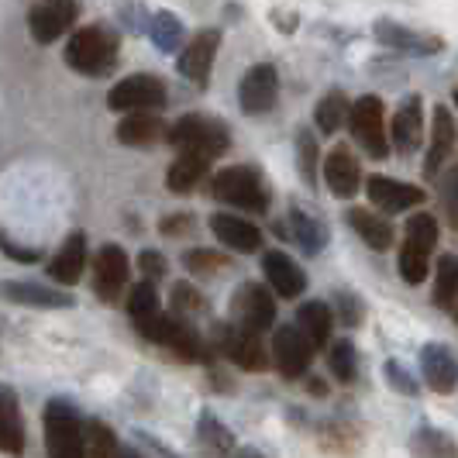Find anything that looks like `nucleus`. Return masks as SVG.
<instances>
[{
	"label": "nucleus",
	"instance_id": "nucleus-1",
	"mask_svg": "<svg viewBox=\"0 0 458 458\" xmlns=\"http://www.w3.org/2000/svg\"><path fill=\"white\" fill-rule=\"evenodd\" d=\"M66 63L83 76H107L117 66V35L104 24L72 31L66 42Z\"/></svg>",
	"mask_w": 458,
	"mask_h": 458
},
{
	"label": "nucleus",
	"instance_id": "nucleus-2",
	"mask_svg": "<svg viewBox=\"0 0 458 458\" xmlns=\"http://www.w3.org/2000/svg\"><path fill=\"white\" fill-rule=\"evenodd\" d=\"M210 193L249 214H266L269 210V186L262 180V173L252 165H228L210 180Z\"/></svg>",
	"mask_w": 458,
	"mask_h": 458
},
{
	"label": "nucleus",
	"instance_id": "nucleus-3",
	"mask_svg": "<svg viewBox=\"0 0 458 458\" xmlns=\"http://www.w3.org/2000/svg\"><path fill=\"white\" fill-rule=\"evenodd\" d=\"M169 145H176L180 152H193V156H204V159H217L225 156L231 145V135L225 128V121L207 114H186L180 117L173 128H165Z\"/></svg>",
	"mask_w": 458,
	"mask_h": 458
},
{
	"label": "nucleus",
	"instance_id": "nucleus-4",
	"mask_svg": "<svg viewBox=\"0 0 458 458\" xmlns=\"http://www.w3.org/2000/svg\"><path fill=\"white\" fill-rule=\"evenodd\" d=\"M48 458H83V420L69 400H52L46 407Z\"/></svg>",
	"mask_w": 458,
	"mask_h": 458
},
{
	"label": "nucleus",
	"instance_id": "nucleus-5",
	"mask_svg": "<svg viewBox=\"0 0 458 458\" xmlns=\"http://www.w3.org/2000/svg\"><path fill=\"white\" fill-rule=\"evenodd\" d=\"M348 128L355 141L366 148L372 159H386L390 156V138H386V114H383V100L379 97H359L348 107Z\"/></svg>",
	"mask_w": 458,
	"mask_h": 458
},
{
	"label": "nucleus",
	"instance_id": "nucleus-6",
	"mask_svg": "<svg viewBox=\"0 0 458 458\" xmlns=\"http://www.w3.org/2000/svg\"><path fill=\"white\" fill-rule=\"evenodd\" d=\"M107 107L124 111V114L128 111H162L165 107V87H162L159 76H148V72L124 76L107 93Z\"/></svg>",
	"mask_w": 458,
	"mask_h": 458
},
{
	"label": "nucleus",
	"instance_id": "nucleus-7",
	"mask_svg": "<svg viewBox=\"0 0 458 458\" xmlns=\"http://www.w3.org/2000/svg\"><path fill=\"white\" fill-rule=\"evenodd\" d=\"M231 324L249 327V331H269L276 324V300L259 283H242L231 297Z\"/></svg>",
	"mask_w": 458,
	"mask_h": 458
},
{
	"label": "nucleus",
	"instance_id": "nucleus-8",
	"mask_svg": "<svg viewBox=\"0 0 458 458\" xmlns=\"http://www.w3.org/2000/svg\"><path fill=\"white\" fill-rule=\"evenodd\" d=\"M214 342H217V352H221L228 362H234V366L245 369V372H262L266 362H269L266 348L259 342V331L238 327V324H221V327L214 331Z\"/></svg>",
	"mask_w": 458,
	"mask_h": 458
},
{
	"label": "nucleus",
	"instance_id": "nucleus-9",
	"mask_svg": "<svg viewBox=\"0 0 458 458\" xmlns=\"http://www.w3.org/2000/svg\"><path fill=\"white\" fill-rule=\"evenodd\" d=\"M76 18H80L76 0H42L28 11V31L38 46H52L76 24Z\"/></svg>",
	"mask_w": 458,
	"mask_h": 458
},
{
	"label": "nucleus",
	"instance_id": "nucleus-10",
	"mask_svg": "<svg viewBox=\"0 0 458 458\" xmlns=\"http://www.w3.org/2000/svg\"><path fill=\"white\" fill-rule=\"evenodd\" d=\"M131 276V262L121 245H104L97 259H93V290L104 303H114L121 297V290L128 286Z\"/></svg>",
	"mask_w": 458,
	"mask_h": 458
},
{
	"label": "nucleus",
	"instance_id": "nucleus-11",
	"mask_svg": "<svg viewBox=\"0 0 458 458\" xmlns=\"http://www.w3.org/2000/svg\"><path fill=\"white\" fill-rule=\"evenodd\" d=\"M310 359H314V348H310V342L297 331V324L276 327L273 362L286 379H300V376L310 369Z\"/></svg>",
	"mask_w": 458,
	"mask_h": 458
},
{
	"label": "nucleus",
	"instance_id": "nucleus-12",
	"mask_svg": "<svg viewBox=\"0 0 458 458\" xmlns=\"http://www.w3.org/2000/svg\"><path fill=\"white\" fill-rule=\"evenodd\" d=\"M276 97H279V76L269 63H259L245 72L242 87H238V104L245 114H266L273 111Z\"/></svg>",
	"mask_w": 458,
	"mask_h": 458
},
{
	"label": "nucleus",
	"instance_id": "nucleus-13",
	"mask_svg": "<svg viewBox=\"0 0 458 458\" xmlns=\"http://www.w3.org/2000/svg\"><path fill=\"white\" fill-rule=\"evenodd\" d=\"M217 46H221V31L207 28V31H197L190 38V46L180 52L176 66L183 72L190 83L197 87H207L210 83V69H214V55H217Z\"/></svg>",
	"mask_w": 458,
	"mask_h": 458
},
{
	"label": "nucleus",
	"instance_id": "nucleus-14",
	"mask_svg": "<svg viewBox=\"0 0 458 458\" xmlns=\"http://www.w3.org/2000/svg\"><path fill=\"white\" fill-rule=\"evenodd\" d=\"M420 372L431 390L448 396L458 386V355L445 342H428L420 348Z\"/></svg>",
	"mask_w": 458,
	"mask_h": 458
},
{
	"label": "nucleus",
	"instance_id": "nucleus-15",
	"mask_svg": "<svg viewBox=\"0 0 458 458\" xmlns=\"http://www.w3.org/2000/svg\"><path fill=\"white\" fill-rule=\"evenodd\" d=\"M366 193L372 207H379L383 214H403L411 207L424 204V190L411 183H400V180H390V176H369Z\"/></svg>",
	"mask_w": 458,
	"mask_h": 458
},
{
	"label": "nucleus",
	"instance_id": "nucleus-16",
	"mask_svg": "<svg viewBox=\"0 0 458 458\" xmlns=\"http://www.w3.org/2000/svg\"><path fill=\"white\" fill-rule=\"evenodd\" d=\"M0 300L21 303V307H46V310L72 307V297L66 290H48L42 283H28V279H4L0 283Z\"/></svg>",
	"mask_w": 458,
	"mask_h": 458
},
{
	"label": "nucleus",
	"instance_id": "nucleus-17",
	"mask_svg": "<svg viewBox=\"0 0 458 458\" xmlns=\"http://www.w3.org/2000/svg\"><path fill=\"white\" fill-rule=\"evenodd\" d=\"M262 273L269 279V290H276V297L293 300L307 290V276L286 252H276L273 249V252L262 255Z\"/></svg>",
	"mask_w": 458,
	"mask_h": 458
},
{
	"label": "nucleus",
	"instance_id": "nucleus-18",
	"mask_svg": "<svg viewBox=\"0 0 458 458\" xmlns=\"http://www.w3.org/2000/svg\"><path fill=\"white\" fill-rule=\"evenodd\" d=\"M390 138H393V148L400 152V156H411L420 148V141H424V114H420V97H407L400 107H396V114H393V124H390Z\"/></svg>",
	"mask_w": 458,
	"mask_h": 458
},
{
	"label": "nucleus",
	"instance_id": "nucleus-19",
	"mask_svg": "<svg viewBox=\"0 0 458 458\" xmlns=\"http://www.w3.org/2000/svg\"><path fill=\"white\" fill-rule=\"evenodd\" d=\"M324 180H327V190L335 193V197H355V190L362 183V169H359V159L352 156V148L348 145H338V148H331L327 152V159H324Z\"/></svg>",
	"mask_w": 458,
	"mask_h": 458
},
{
	"label": "nucleus",
	"instance_id": "nucleus-20",
	"mask_svg": "<svg viewBox=\"0 0 458 458\" xmlns=\"http://www.w3.org/2000/svg\"><path fill=\"white\" fill-rule=\"evenodd\" d=\"M210 231L217 234L221 245H228L231 252L252 255L262 249V231L255 228L252 221L234 217V214H214L210 217Z\"/></svg>",
	"mask_w": 458,
	"mask_h": 458
},
{
	"label": "nucleus",
	"instance_id": "nucleus-21",
	"mask_svg": "<svg viewBox=\"0 0 458 458\" xmlns=\"http://www.w3.org/2000/svg\"><path fill=\"white\" fill-rule=\"evenodd\" d=\"M87 269V234L83 231H72L66 238V245L55 252V259L48 262V276L59 283V286H76L80 276Z\"/></svg>",
	"mask_w": 458,
	"mask_h": 458
},
{
	"label": "nucleus",
	"instance_id": "nucleus-22",
	"mask_svg": "<svg viewBox=\"0 0 458 458\" xmlns=\"http://www.w3.org/2000/svg\"><path fill=\"white\" fill-rule=\"evenodd\" d=\"M455 117L448 114V107H435V124H431V145H428V159H424V176H437L448 156L455 152Z\"/></svg>",
	"mask_w": 458,
	"mask_h": 458
},
{
	"label": "nucleus",
	"instance_id": "nucleus-23",
	"mask_svg": "<svg viewBox=\"0 0 458 458\" xmlns=\"http://www.w3.org/2000/svg\"><path fill=\"white\" fill-rule=\"evenodd\" d=\"M0 452L4 455H21L24 452V424L18 393L0 383Z\"/></svg>",
	"mask_w": 458,
	"mask_h": 458
},
{
	"label": "nucleus",
	"instance_id": "nucleus-24",
	"mask_svg": "<svg viewBox=\"0 0 458 458\" xmlns=\"http://www.w3.org/2000/svg\"><path fill=\"white\" fill-rule=\"evenodd\" d=\"M159 138H165V121L156 111H128V117L117 124V141L121 145H156Z\"/></svg>",
	"mask_w": 458,
	"mask_h": 458
},
{
	"label": "nucleus",
	"instance_id": "nucleus-25",
	"mask_svg": "<svg viewBox=\"0 0 458 458\" xmlns=\"http://www.w3.org/2000/svg\"><path fill=\"white\" fill-rule=\"evenodd\" d=\"M286 225H290V238H293L307 255H321L324 249H327V238H331V234H327V225H324L321 217L307 214L303 207H290Z\"/></svg>",
	"mask_w": 458,
	"mask_h": 458
},
{
	"label": "nucleus",
	"instance_id": "nucleus-26",
	"mask_svg": "<svg viewBox=\"0 0 458 458\" xmlns=\"http://www.w3.org/2000/svg\"><path fill=\"white\" fill-rule=\"evenodd\" d=\"M331 324H335V314H331L327 303H321V300H307V303H300L297 331L310 342L314 352L327 344V338H331Z\"/></svg>",
	"mask_w": 458,
	"mask_h": 458
},
{
	"label": "nucleus",
	"instance_id": "nucleus-27",
	"mask_svg": "<svg viewBox=\"0 0 458 458\" xmlns=\"http://www.w3.org/2000/svg\"><path fill=\"white\" fill-rule=\"evenodd\" d=\"M348 225L355 228V234L366 242L372 252H386L393 245V225L386 217L366 210V207H352V210H348Z\"/></svg>",
	"mask_w": 458,
	"mask_h": 458
},
{
	"label": "nucleus",
	"instance_id": "nucleus-28",
	"mask_svg": "<svg viewBox=\"0 0 458 458\" xmlns=\"http://www.w3.org/2000/svg\"><path fill=\"white\" fill-rule=\"evenodd\" d=\"M207 165H210V159H204V156L180 152V159L173 162L169 173H165V186H169L173 193H190V190H197V183L207 176Z\"/></svg>",
	"mask_w": 458,
	"mask_h": 458
},
{
	"label": "nucleus",
	"instance_id": "nucleus-29",
	"mask_svg": "<svg viewBox=\"0 0 458 458\" xmlns=\"http://www.w3.org/2000/svg\"><path fill=\"white\" fill-rule=\"evenodd\" d=\"M411 455L413 458H458V445L452 435L437 431L431 424H420L411 437Z\"/></svg>",
	"mask_w": 458,
	"mask_h": 458
},
{
	"label": "nucleus",
	"instance_id": "nucleus-30",
	"mask_svg": "<svg viewBox=\"0 0 458 458\" xmlns=\"http://www.w3.org/2000/svg\"><path fill=\"white\" fill-rule=\"evenodd\" d=\"M197 437H200V448H204L207 458H228L231 452H234V437H231V431L210 411L200 413Z\"/></svg>",
	"mask_w": 458,
	"mask_h": 458
},
{
	"label": "nucleus",
	"instance_id": "nucleus-31",
	"mask_svg": "<svg viewBox=\"0 0 458 458\" xmlns=\"http://www.w3.org/2000/svg\"><path fill=\"white\" fill-rule=\"evenodd\" d=\"M458 303V255H441L435 276V307L455 310Z\"/></svg>",
	"mask_w": 458,
	"mask_h": 458
},
{
	"label": "nucleus",
	"instance_id": "nucleus-32",
	"mask_svg": "<svg viewBox=\"0 0 458 458\" xmlns=\"http://www.w3.org/2000/svg\"><path fill=\"white\" fill-rule=\"evenodd\" d=\"M348 107H352V104H348V97H344L342 90L324 93L318 111H314V121H318V128H321L324 135H335L344 121H348Z\"/></svg>",
	"mask_w": 458,
	"mask_h": 458
},
{
	"label": "nucleus",
	"instance_id": "nucleus-33",
	"mask_svg": "<svg viewBox=\"0 0 458 458\" xmlns=\"http://www.w3.org/2000/svg\"><path fill=\"white\" fill-rule=\"evenodd\" d=\"M148 35H152L156 48H162V52H176V48L183 46L186 28H183V21H180L176 14L159 11V14L152 18V24H148Z\"/></svg>",
	"mask_w": 458,
	"mask_h": 458
},
{
	"label": "nucleus",
	"instance_id": "nucleus-34",
	"mask_svg": "<svg viewBox=\"0 0 458 458\" xmlns=\"http://www.w3.org/2000/svg\"><path fill=\"white\" fill-rule=\"evenodd\" d=\"M159 310L162 307H159V290H156V283H152V279H141L135 290H131V297H128V314H131L135 327H141L145 321H152Z\"/></svg>",
	"mask_w": 458,
	"mask_h": 458
},
{
	"label": "nucleus",
	"instance_id": "nucleus-35",
	"mask_svg": "<svg viewBox=\"0 0 458 458\" xmlns=\"http://www.w3.org/2000/svg\"><path fill=\"white\" fill-rule=\"evenodd\" d=\"M117 441L104 420H87L83 424V458H114Z\"/></svg>",
	"mask_w": 458,
	"mask_h": 458
},
{
	"label": "nucleus",
	"instance_id": "nucleus-36",
	"mask_svg": "<svg viewBox=\"0 0 458 458\" xmlns=\"http://www.w3.org/2000/svg\"><path fill=\"white\" fill-rule=\"evenodd\" d=\"M327 366H331L338 383H355V376H359V352H355V344L348 342V338H338V342L331 344V352H327Z\"/></svg>",
	"mask_w": 458,
	"mask_h": 458
},
{
	"label": "nucleus",
	"instance_id": "nucleus-37",
	"mask_svg": "<svg viewBox=\"0 0 458 458\" xmlns=\"http://www.w3.org/2000/svg\"><path fill=\"white\" fill-rule=\"evenodd\" d=\"M383 42H390L396 48H413V52H437L441 42L437 38H424V35H413L411 28H396V24L383 21L379 24V31H376Z\"/></svg>",
	"mask_w": 458,
	"mask_h": 458
},
{
	"label": "nucleus",
	"instance_id": "nucleus-38",
	"mask_svg": "<svg viewBox=\"0 0 458 458\" xmlns=\"http://www.w3.org/2000/svg\"><path fill=\"white\" fill-rule=\"evenodd\" d=\"M321 445L327 452H335V455H355L362 448V437H359L355 428H348V424H324Z\"/></svg>",
	"mask_w": 458,
	"mask_h": 458
},
{
	"label": "nucleus",
	"instance_id": "nucleus-39",
	"mask_svg": "<svg viewBox=\"0 0 458 458\" xmlns=\"http://www.w3.org/2000/svg\"><path fill=\"white\" fill-rule=\"evenodd\" d=\"M403 242H411L417 249H424V252H435L437 245V221L431 214H411V221H407V228H403Z\"/></svg>",
	"mask_w": 458,
	"mask_h": 458
},
{
	"label": "nucleus",
	"instance_id": "nucleus-40",
	"mask_svg": "<svg viewBox=\"0 0 458 458\" xmlns=\"http://www.w3.org/2000/svg\"><path fill=\"white\" fill-rule=\"evenodd\" d=\"M428 266H431V252H424V249H417L411 242H403V249H400V276L411 286H420L428 279Z\"/></svg>",
	"mask_w": 458,
	"mask_h": 458
},
{
	"label": "nucleus",
	"instance_id": "nucleus-41",
	"mask_svg": "<svg viewBox=\"0 0 458 458\" xmlns=\"http://www.w3.org/2000/svg\"><path fill=\"white\" fill-rule=\"evenodd\" d=\"M297 152H300V173H303V183L318 186V159H321V148H318V138L310 135L307 128L297 135Z\"/></svg>",
	"mask_w": 458,
	"mask_h": 458
},
{
	"label": "nucleus",
	"instance_id": "nucleus-42",
	"mask_svg": "<svg viewBox=\"0 0 458 458\" xmlns=\"http://www.w3.org/2000/svg\"><path fill=\"white\" fill-rule=\"evenodd\" d=\"M183 266L193 276H214L221 269H228V259L221 252H210V249H190L183 255Z\"/></svg>",
	"mask_w": 458,
	"mask_h": 458
},
{
	"label": "nucleus",
	"instance_id": "nucleus-43",
	"mask_svg": "<svg viewBox=\"0 0 458 458\" xmlns=\"http://www.w3.org/2000/svg\"><path fill=\"white\" fill-rule=\"evenodd\" d=\"M204 307H207L204 297H200L190 283H176V286H173V310H176V318L197 314V310H204Z\"/></svg>",
	"mask_w": 458,
	"mask_h": 458
},
{
	"label": "nucleus",
	"instance_id": "nucleus-44",
	"mask_svg": "<svg viewBox=\"0 0 458 458\" xmlns=\"http://www.w3.org/2000/svg\"><path fill=\"white\" fill-rule=\"evenodd\" d=\"M335 307H338V318H342L348 327H359V324H362V318H366L362 300L355 297L352 290H338V293H335Z\"/></svg>",
	"mask_w": 458,
	"mask_h": 458
},
{
	"label": "nucleus",
	"instance_id": "nucleus-45",
	"mask_svg": "<svg viewBox=\"0 0 458 458\" xmlns=\"http://www.w3.org/2000/svg\"><path fill=\"white\" fill-rule=\"evenodd\" d=\"M383 372H386V383H390L396 393H403V396H417V383H413L411 372L400 366L396 359H390V362L383 366Z\"/></svg>",
	"mask_w": 458,
	"mask_h": 458
},
{
	"label": "nucleus",
	"instance_id": "nucleus-46",
	"mask_svg": "<svg viewBox=\"0 0 458 458\" xmlns=\"http://www.w3.org/2000/svg\"><path fill=\"white\" fill-rule=\"evenodd\" d=\"M441 204H445V214H448L452 228L458 231V165L448 173V180L441 183Z\"/></svg>",
	"mask_w": 458,
	"mask_h": 458
},
{
	"label": "nucleus",
	"instance_id": "nucleus-47",
	"mask_svg": "<svg viewBox=\"0 0 458 458\" xmlns=\"http://www.w3.org/2000/svg\"><path fill=\"white\" fill-rule=\"evenodd\" d=\"M138 269H141L145 279H152V283H156V279L165 276V259H162L159 252H152V249H145V252L138 255Z\"/></svg>",
	"mask_w": 458,
	"mask_h": 458
},
{
	"label": "nucleus",
	"instance_id": "nucleus-48",
	"mask_svg": "<svg viewBox=\"0 0 458 458\" xmlns=\"http://www.w3.org/2000/svg\"><path fill=\"white\" fill-rule=\"evenodd\" d=\"M159 231L165 238H183V234L193 231V217L190 214H169V217H162Z\"/></svg>",
	"mask_w": 458,
	"mask_h": 458
},
{
	"label": "nucleus",
	"instance_id": "nucleus-49",
	"mask_svg": "<svg viewBox=\"0 0 458 458\" xmlns=\"http://www.w3.org/2000/svg\"><path fill=\"white\" fill-rule=\"evenodd\" d=\"M0 249H4V252L7 255H14V259H18V262H35V259H38V249H18V245H14V242H11V238H4V234H0Z\"/></svg>",
	"mask_w": 458,
	"mask_h": 458
},
{
	"label": "nucleus",
	"instance_id": "nucleus-50",
	"mask_svg": "<svg viewBox=\"0 0 458 458\" xmlns=\"http://www.w3.org/2000/svg\"><path fill=\"white\" fill-rule=\"evenodd\" d=\"M231 458H262V452H259V448H238Z\"/></svg>",
	"mask_w": 458,
	"mask_h": 458
},
{
	"label": "nucleus",
	"instance_id": "nucleus-51",
	"mask_svg": "<svg viewBox=\"0 0 458 458\" xmlns=\"http://www.w3.org/2000/svg\"><path fill=\"white\" fill-rule=\"evenodd\" d=\"M310 393H327V386H324L321 379H314V383H310Z\"/></svg>",
	"mask_w": 458,
	"mask_h": 458
},
{
	"label": "nucleus",
	"instance_id": "nucleus-52",
	"mask_svg": "<svg viewBox=\"0 0 458 458\" xmlns=\"http://www.w3.org/2000/svg\"><path fill=\"white\" fill-rule=\"evenodd\" d=\"M114 458H141L138 452H121V455H114Z\"/></svg>",
	"mask_w": 458,
	"mask_h": 458
},
{
	"label": "nucleus",
	"instance_id": "nucleus-53",
	"mask_svg": "<svg viewBox=\"0 0 458 458\" xmlns=\"http://www.w3.org/2000/svg\"><path fill=\"white\" fill-rule=\"evenodd\" d=\"M455 321H458V303H455Z\"/></svg>",
	"mask_w": 458,
	"mask_h": 458
},
{
	"label": "nucleus",
	"instance_id": "nucleus-54",
	"mask_svg": "<svg viewBox=\"0 0 458 458\" xmlns=\"http://www.w3.org/2000/svg\"><path fill=\"white\" fill-rule=\"evenodd\" d=\"M455 107H458V90H455Z\"/></svg>",
	"mask_w": 458,
	"mask_h": 458
}]
</instances>
